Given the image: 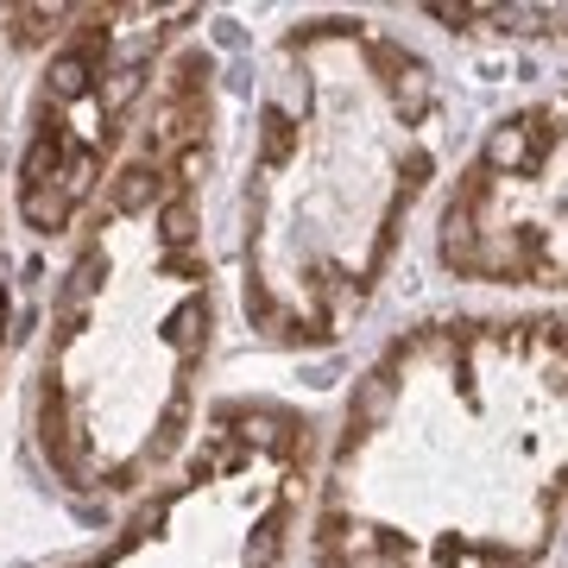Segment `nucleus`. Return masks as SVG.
<instances>
[{
  "label": "nucleus",
  "mask_w": 568,
  "mask_h": 568,
  "mask_svg": "<svg viewBox=\"0 0 568 568\" xmlns=\"http://www.w3.org/2000/svg\"><path fill=\"white\" fill-rule=\"evenodd\" d=\"M0 328H7V297H0Z\"/></svg>",
  "instance_id": "nucleus-8"
},
{
  "label": "nucleus",
  "mask_w": 568,
  "mask_h": 568,
  "mask_svg": "<svg viewBox=\"0 0 568 568\" xmlns=\"http://www.w3.org/2000/svg\"><path fill=\"white\" fill-rule=\"evenodd\" d=\"M152 196H159V178H152L145 164H126L121 178H114V209H121V215H140V209H152Z\"/></svg>",
  "instance_id": "nucleus-4"
},
{
  "label": "nucleus",
  "mask_w": 568,
  "mask_h": 568,
  "mask_svg": "<svg viewBox=\"0 0 568 568\" xmlns=\"http://www.w3.org/2000/svg\"><path fill=\"white\" fill-rule=\"evenodd\" d=\"M20 215L39 227V234H58V227L70 222V203H63V190H44V183H32V190L20 196Z\"/></svg>",
  "instance_id": "nucleus-3"
},
{
  "label": "nucleus",
  "mask_w": 568,
  "mask_h": 568,
  "mask_svg": "<svg viewBox=\"0 0 568 568\" xmlns=\"http://www.w3.org/2000/svg\"><path fill=\"white\" fill-rule=\"evenodd\" d=\"M145 77H152L145 63H121V70H114V77L102 82V108H108V114H114V121H121L126 108H133V95H140V89H145Z\"/></svg>",
  "instance_id": "nucleus-5"
},
{
  "label": "nucleus",
  "mask_w": 568,
  "mask_h": 568,
  "mask_svg": "<svg viewBox=\"0 0 568 568\" xmlns=\"http://www.w3.org/2000/svg\"><path fill=\"white\" fill-rule=\"evenodd\" d=\"M0 278H7V260H0Z\"/></svg>",
  "instance_id": "nucleus-9"
},
{
  "label": "nucleus",
  "mask_w": 568,
  "mask_h": 568,
  "mask_svg": "<svg viewBox=\"0 0 568 568\" xmlns=\"http://www.w3.org/2000/svg\"><path fill=\"white\" fill-rule=\"evenodd\" d=\"M190 234H196L190 203H171V209H164V246H190Z\"/></svg>",
  "instance_id": "nucleus-6"
},
{
  "label": "nucleus",
  "mask_w": 568,
  "mask_h": 568,
  "mask_svg": "<svg viewBox=\"0 0 568 568\" xmlns=\"http://www.w3.org/2000/svg\"><path fill=\"white\" fill-rule=\"evenodd\" d=\"M537 145H544V121H511L499 126L487 140V164H499V171H525L530 159H537Z\"/></svg>",
  "instance_id": "nucleus-1"
},
{
  "label": "nucleus",
  "mask_w": 568,
  "mask_h": 568,
  "mask_svg": "<svg viewBox=\"0 0 568 568\" xmlns=\"http://www.w3.org/2000/svg\"><path fill=\"white\" fill-rule=\"evenodd\" d=\"M95 89V58H82L77 44L51 58V102H82Z\"/></svg>",
  "instance_id": "nucleus-2"
},
{
  "label": "nucleus",
  "mask_w": 568,
  "mask_h": 568,
  "mask_svg": "<svg viewBox=\"0 0 568 568\" xmlns=\"http://www.w3.org/2000/svg\"><path fill=\"white\" fill-rule=\"evenodd\" d=\"M209 178V152L203 145H183L178 152V183H203Z\"/></svg>",
  "instance_id": "nucleus-7"
}]
</instances>
